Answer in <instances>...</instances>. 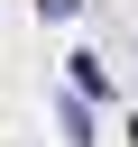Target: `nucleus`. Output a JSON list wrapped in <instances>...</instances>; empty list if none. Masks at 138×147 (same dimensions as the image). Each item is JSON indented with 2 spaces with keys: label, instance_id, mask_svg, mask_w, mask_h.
<instances>
[{
  "label": "nucleus",
  "instance_id": "f257e3e1",
  "mask_svg": "<svg viewBox=\"0 0 138 147\" xmlns=\"http://www.w3.org/2000/svg\"><path fill=\"white\" fill-rule=\"evenodd\" d=\"M64 83H74L83 101H110V74H101V55H74V64H64Z\"/></svg>",
  "mask_w": 138,
  "mask_h": 147
},
{
  "label": "nucleus",
  "instance_id": "f03ea898",
  "mask_svg": "<svg viewBox=\"0 0 138 147\" xmlns=\"http://www.w3.org/2000/svg\"><path fill=\"white\" fill-rule=\"evenodd\" d=\"M37 9H46V18H74V9H83V0H37Z\"/></svg>",
  "mask_w": 138,
  "mask_h": 147
}]
</instances>
